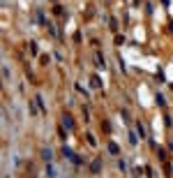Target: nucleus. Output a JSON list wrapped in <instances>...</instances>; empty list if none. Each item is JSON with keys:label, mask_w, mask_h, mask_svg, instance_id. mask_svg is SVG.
<instances>
[{"label": "nucleus", "mask_w": 173, "mask_h": 178, "mask_svg": "<svg viewBox=\"0 0 173 178\" xmlns=\"http://www.w3.org/2000/svg\"><path fill=\"white\" fill-rule=\"evenodd\" d=\"M62 155H65V157H67L69 162H74V164H83V160H81V157H78L76 153L72 151V148H67V146L62 148Z\"/></svg>", "instance_id": "obj_1"}, {"label": "nucleus", "mask_w": 173, "mask_h": 178, "mask_svg": "<svg viewBox=\"0 0 173 178\" xmlns=\"http://www.w3.org/2000/svg\"><path fill=\"white\" fill-rule=\"evenodd\" d=\"M62 125H65L67 130H74V118L69 116V113H62Z\"/></svg>", "instance_id": "obj_2"}, {"label": "nucleus", "mask_w": 173, "mask_h": 178, "mask_svg": "<svg viewBox=\"0 0 173 178\" xmlns=\"http://www.w3.org/2000/svg\"><path fill=\"white\" fill-rule=\"evenodd\" d=\"M90 171H92V174H99V171H102V160H92L90 162Z\"/></svg>", "instance_id": "obj_3"}, {"label": "nucleus", "mask_w": 173, "mask_h": 178, "mask_svg": "<svg viewBox=\"0 0 173 178\" xmlns=\"http://www.w3.org/2000/svg\"><path fill=\"white\" fill-rule=\"evenodd\" d=\"M109 153H111V155H118V153H120V148H118L115 141H109Z\"/></svg>", "instance_id": "obj_4"}, {"label": "nucleus", "mask_w": 173, "mask_h": 178, "mask_svg": "<svg viewBox=\"0 0 173 178\" xmlns=\"http://www.w3.org/2000/svg\"><path fill=\"white\" fill-rule=\"evenodd\" d=\"M155 102L159 104V107H166V99H164V95H162V93H157V95H155Z\"/></svg>", "instance_id": "obj_5"}, {"label": "nucleus", "mask_w": 173, "mask_h": 178, "mask_svg": "<svg viewBox=\"0 0 173 178\" xmlns=\"http://www.w3.org/2000/svg\"><path fill=\"white\" fill-rule=\"evenodd\" d=\"M58 136H60L62 141H65V139H67V127H65V125H62L60 130H58Z\"/></svg>", "instance_id": "obj_6"}, {"label": "nucleus", "mask_w": 173, "mask_h": 178, "mask_svg": "<svg viewBox=\"0 0 173 178\" xmlns=\"http://www.w3.org/2000/svg\"><path fill=\"white\" fill-rule=\"evenodd\" d=\"M136 132H138V136H146V127H143V123H136Z\"/></svg>", "instance_id": "obj_7"}, {"label": "nucleus", "mask_w": 173, "mask_h": 178, "mask_svg": "<svg viewBox=\"0 0 173 178\" xmlns=\"http://www.w3.org/2000/svg\"><path fill=\"white\" fill-rule=\"evenodd\" d=\"M42 157H44V160H46V162H49V160H51V157H53V153L49 151V148H44V151H42Z\"/></svg>", "instance_id": "obj_8"}, {"label": "nucleus", "mask_w": 173, "mask_h": 178, "mask_svg": "<svg viewBox=\"0 0 173 178\" xmlns=\"http://www.w3.org/2000/svg\"><path fill=\"white\" fill-rule=\"evenodd\" d=\"M109 28L115 33V30H118V21H115V19H109Z\"/></svg>", "instance_id": "obj_9"}, {"label": "nucleus", "mask_w": 173, "mask_h": 178, "mask_svg": "<svg viewBox=\"0 0 173 178\" xmlns=\"http://www.w3.org/2000/svg\"><path fill=\"white\" fill-rule=\"evenodd\" d=\"M95 60H97V67H99V70H104V67H106V65H104V60H102V56H99V53L95 56Z\"/></svg>", "instance_id": "obj_10"}, {"label": "nucleus", "mask_w": 173, "mask_h": 178, "mask_svg": "<svg viewBox=\"0 0 173 178\" xmlns=\"http://www.w3.org/2000/svg\"><path fill=\"white\" fill-rule=\"evenodd\" d=\"M102 130L109 134V132H111V123H109V120H104V123H102Z\"/></svg>", "instance_id": "obj_11"}, {"label": "nucleus", "mask_w": 173, "mask_h": 178, "mask_svg": "<svg viewBox=\"0 0 173 178\" xmlns=\"http://www.w3.org/2000/svg\"><path fill=\"white\" fill-rule=\"evenodd\" d=\"M86 139H88V143H90V146H97V141H95V136H92V134H90V132L86 134Z\"/></svg>", "instance_id": "obj_12"}, {"label": "nucleus", "mask_w": 173, "mask_h": 178, "mask_svg": "<svg viewBox=\"0 0 173 178\" xmlns=\"http://www.w3.org/2000/svg\"><path fill=\"white\" fill-rule=\"evenodd\" d=\"M157 157H159V160H162V162L166 160V151H164V148H159V151H157Z\"/></svg>", "instance_id": "obj_13"}, {"label": "nucleus", "mask_w": 173, "mask_h": 178, "mask_svg": "<svg viewBox=\"0 0 173 178\" xmlns=\"http://www.w3.org/2000/svg\"><path fill=\"white\" fill-rule=\"evenodd\" d=\"M92 86H95V88H99V86H102V81H99V76H92Z\"/></svg>", "instance_id": "obj_14"}, {"label": "nucleus", "mask_w": 173, "mask_h": 178, "mask_svg": "<svg viewBox=\"0 0 173 178\" xmlns=\"http://www.w3.org/2000/svg\"><path fill=\"white\" fill-rule=\"evenodd\" d=\"M46 176H55V169H53L51 164H49V167H46Z\"/></svg>", "instance_id": "obj_15"}, {"label": "nucleus", "mask_w": 173, "mask_h": 178, "mask_svg": "<svg viewBox=\"0 0 173 178\" xmlns=\"http://www.w3.org/2000/svg\"><path fill=\"white\" fill-rule=\"evenodd\" d=\"M115 44H118V46H122V44H125V37H122V35H118V37H115Z\"/></svg>", "instance_id": "obj_16"}, {"label": "nucleus", "mask_w": 173, "mask_h": 178, "mask_svg": "<svg viewBox=\"0 0 173 178\" xmlns=\"http://www.w3.org/2000/svg\"><path fill=\"white\" fill-rule=\"evenodd\" d=\"M30 51H33V56L37 53V51H39V46H37V42H33V44H30Z\"/></svg>", "instance_id": "obj_17"}, {"label": "nucleus", "mask_w": 173, "mask_h": 178, "mask_svg": "<svg viewBox=\"0 0 173 178\" xmlns=\"http://www.w3.org/2000/svg\"><path fill=\"white\" fill-rule=\"evenodd\" d=\"M118 167H120V171H122V174H125V171H127V164H125V162H122V160L118 162Z\"/></svg>", "instance_id": "obj_18"}, {"label": "nucleus", "mask_w": 173, "mask_h": 178, "mask_svg": "<svg viewBox=\"0 0 173 178\" xmlns=\"http://www.w3.org/2000/svg\"><path fill=\"white\" fill-rule=\"evenodd\" d=\"M169 33H173V21H171V26H169Z\"/></svg>", "instance_id": "obj_19"}]
</instances>
